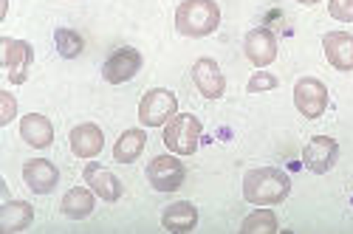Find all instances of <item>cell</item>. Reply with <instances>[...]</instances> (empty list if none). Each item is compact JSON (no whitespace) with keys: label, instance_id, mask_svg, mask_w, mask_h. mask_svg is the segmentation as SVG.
<instances>
[{"label":"cell","instance_id":"6da1fadb","mask_svg":"<svg viewBox=\"0 0 353 234\" xmlns=\"http://www.w3.org/2000/svg\"><path fill=\"white\" fill-rule=\"evenodd\" d=\"M291 192V178L277 167H260L246 172L243 178V198L254 206H277Z\"/></svg>","mask_w":353,"mask_h":234},{"label":"cell","instance_id":"7a4b0ae2","mask_svg":"<svg viewBox=\"0 0 353 234\" xmlns=\"http://www.w3.org/2000/svg\"><path fill=\"white\" fill-rule=\"evenodd\" d=\"M221 25V9L215 0H184L175 9V28L184 37H210Z\"/></svg>","mask_w":353,"mask_h":234},{"label":"cell","instance_id":"3957f363","mask_svg":"<svg viewBox=\"0 0 353 234\" xmlns=\"http://www.w3.org/2000/svg\"><path fill=\"white\" fill-rule=\"evenodd\" d=\"M201 133H203V125L195 119V116H190V113L179 116L175 113L164 127V144H167V150L175 153V156H192L198 150Z\"/></svg>","mask_w":353,"mask_h":234},{"label":"cell","instance_id":"277c9868","mask_svg":"<svg viewBox=\"0 0 353 234\" xmlns=\"http://www.w3.org/2000/svg\"><path fill=\"white\" fill-rule=\"evenodd\" d=\"M179 113V99L167 87H153L139 102V122L144 127H164Z\"/></svg>","mask_w":353,"mask_h":234},{"label":"cell","instance_id":"5b68a950","mask_svg":"<svg viewBox=\"0 0 353 234\" xmlns=\"http://www.w3.org/2000/svg\"><path fill=\"white\" fill-rule=\"evenodd\" d=\"M187 178L184 164L175 156H156L147 164V181L156 192H175Z\"/></svg>","mask_w":353,"mask_h":234},{"label":"cell","instance_id":"8992f818","mask_svg":"<svg viewBox=\"0 0 353 234\" xmlns=\"http://www.w3.org/2000/svg\"><path fill=\"white\" fill-rule=\"evenodd\" d=\"M294 105L305 119H319L328 107V87L314 76H305L294 85Z\"/></svg>","mask_w":353,"mask_h":234},{"label":"cell","instance_id":"52a82bcc","mask_svg":"<svg viewBox=\"0 0 353 234\" xmlns=\"http://www.w3.org/2000/svg\"><path fill=\"white\" fill-rule=\"evenodd\" d=\"M0 56H3V68L9 71V82L23 85L26 76H28V68H32V60H34L32 45H28L26 40L3 37L0 40Z\"/></svg>","mask_w":353,"mask_h":234},{"label":"cell","instance_id":"ba28073f","mask_svg":"<svg viewBox=\"0 0 353 234\" xmlns=\"http://www.w3.org/2000/svg\"><path fill=\"white\" fill-rule=\"evenodd\" d=\"M336 158H339V144L331 136H314L303 150V164L316 175H325L328 169H334Z\"/></svg>","mask_w":353,"mask_h":234},{"label":"cell","instance_id":"9c48e42d","mask_svg":"<svg viewBox=\"0 0 353 234\" xmlns=\"http://www.w3.org/2000/svg\"><path fill=\"white\" fill-rule=\"evenodd\" d=\"M139 68H141V54L136 48H116L102 65V76L110 85H122L130 82L139 74Z\"/></svg>","mask_w":353,"mask_h":234},{"label":"cell","instance_id":"30bf717a","mask_svg":"<svg viewBox=\"0 0 353 234\" xmlns=\"http://www.w3.org/2000/svg\"><path fill=\"white\" fill-rule=\"evenodd\" d=\"M192 79H195V87L207 99H221L226 94V76H223L221 65L215 60H210V56H201L192 65Z\"/></svg>","mask_w":353,"mask_h":234},{"label":"cell","instance_id":"8fae6325","mask_svg":"<svg viewBox=\"0 0 353 234\" xmlns=\"http://www.w3.org/2000/svg\"><path fill=\"white\" fill-rule=\"evenodd\" d=\"M243 51L249 56V63L257 65V68H266L277 60V37L269 32V28H252L246 34V43H243Z\"/></svg>","mask_w":353,"mask_h":234},{"label":"cell","instance_id":"7c38bea8","mask_svg":"<svg viewBox=\"0 0 353 234\" xmlns=\"http://www.w3.org/2000/svg\"><path fill=\"white\" fill-rule=\"evenodd\" d=\"M23 181L32 192L48 195L57 187V181H60V169H57L51 161H46V158H32V161H26V167H23Z\"/></svg>","mask_w":353,"mask_h":234},{"label":"cell","instance_id":"4fadbf2b","mask_svg":"<svg viewBox=\"0 0 353 234\" xmlns=\"http://www.w3.org/2000/svg\"><path fill=\"white\" fill-rule=\"evenodd\" d=\"M82 175H85V184L97 192V198H102V200H108V203H113V200L122 198V181L116 178V175H113L108 167L91 161V164L85 167Z\"/></svg>","mask_w":353,"mask_h":234},{"label":"cell","instance_id":"5bb4252c","mask_svg":"<svg viewBox=\"0 0 353 234\" xmlns=\"http://www.w3.org/2000/svg\"><path fill=\"white\" fill-rule=\"evenodd\" d=\"M322 48H325L328 63L336 71H353V34L328 32L325 37H322Z\"/></svg>","mask_w":353,"mask_h":234},{"label":"cell","instance_id":"9a60e30c","mask_svg":"<svg viewBox=\"0 0 353 234\" xmlns=\"http://www.w3.org/2000/svg\"><path fill=\"white\" fill-rule=\"evenodd\" d=\"M68 138H71L74 156H79V158H97L102 153V147H105L102 130L97 125H91V122H88V125H77Z\"/></svg>","mask_w":353,"mask_h":234},{"label":"cell","instance_id":"2e32d148","mask_svg":"<svg viewBox=\"0 0 353 234\" xmlns=\"http://www.w3.org/2000/svg\"><path fill=\"white\" fill-rule=\"evenodd\" d=\"M161 226L172 234H187L198 226V209L192 206L190 200H179L170 203V206L161 212Z\"/></svg>","mask_w":353,"mask_h":234},{"label":"cell","instance_id":"e0dca14e","mask_svg":"<svg viewBox=\"0 0 353 234\" xmlns=\"http://www.w3.org/2000/svg\"><path fill=\"white\" fill-rule=\"evenodd\" d=\"M20 138L28 144V147L43 150L54 141V127H51V122L46 119L43 113H28V116H23V122H20Z\"/></svg>","mask_w":353,"mask_h":234},{"label":"cell","instance_id":"ac0fdd59","mask_svg":"<svg viewBox=\"0 0 353 234\" xmlns=\"http://www.w3.org/2000/svg\"><path fill=\"white\" fill-rule=\"evenodd\" d=\"M34 220L32 203L26 200H6L0 206V231H23Z\"/></svg>","mask_w":353,"mask_h":234},{"label":"cell","instance_id":"d6986e66","mask_svg":"<svg viewBox=\"0 0 353 234\" xmlns=\"http://www.w3.org/2000/svg\"><path fill=\"white\" fill-rule=\"evenodd\" d=\"M94 195H97L94 189H85V187H77V189L65 192V198H63V215L71 217V220L91 217L94 215V206H97Z\"/></svg>","mask_w":353,"mask_h":234},{"label":"cell","instance_id":"ffe728a7","mask_svg":"<svg viewBox=\"0 0 353 234\" xmlns=\"http://www.w3.org/2000/svg\"><path fill=\"white\" fill-rule=\"evenodd\" d=\"M144 144H147L144 130H125V133L119 136V141L113 144V161H119V164H133V161L141 156Z\"/></svg>","mask_w":353,"mask_h":234},{"label":"cell","instance_id":"44dd1931","mask_svg":"<svg viewBox=\"0 0 353 234\" xmlns=\"http://www.w3.org/2000/svg\"><path fill=\"white\" fill-rule=\"evenodd\" d=\"M241 231L243 234H274L277 231V217H274L272 209H257L243 220Z\"/></svg>","mask_w":353,"mask_h":234},{"label":"cell","instance_id":"7402d4cb","mask_svg":"<svg viewBox=\"0 0 353 234\" xmlns=\"http://www.w3.org/2000/svg\"><path fill=\"white\" fill-rule=\"evenodd\" d=\"M54 40H57V51H60L65 60H74V56H79L85 48V40L79 37V32H74V28H57Z\"/></svg>","mask_w":353,"mask_h":234},{"label":"cell","instance_id":"603a6c76","mask_svg":"<svg viewBox=\"0 0 353 234\" xmlns=\"http://www.w3.org/2000/svg\"><path fill=\"white\" fill-rule=\"evenodd\" d=\"M272 87H277V76L269 71H257L249 79V94H263V91H272Z\"/></svg>","mask_w":353,"mask_h":234},{"label":"cell","instance_id":"cb8c5ba5","mask_svg":"<svg viewBox=\"0 0 353 234\" xmlns=\"http://www.w3.org/2000/svg\"><path fill=\"white\" fill-rule=\"evenodd\" d=\"M328 12L339 23H353V0H331Z\"/></svg>","mask_w":353,"mask_h":234},{"label":"cell","instance_id":"d4e9b609","mask_svg":"<svg viewBox=\"0 0 353 234\" xmlns=\"http://www.w3.org/2000/svg\"><path fill=\"white\" fill-rule=\"evenodd\" d=\"M0 102H3V113H0V125H9L12 119H14V116H17V102H14V96L12 94H0Z\"/></svg>","mask_w":353,"mask_h":234},{"label":"cell","instance_id":"484cf974","mask_svg":"<svg viewBox=\"0 0 353 234\" xmlns=\"http://www.w3.org/2000/svg\"><path fill=\"white\" fill-rule=\"evenodd\" d=\"M294 3H303V6H314V3H319V0H294Z\"/></svg>","mask_w":353,"mask_h":234}]
</instances>
